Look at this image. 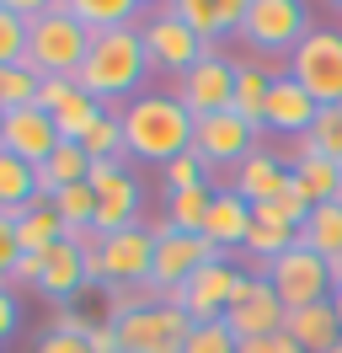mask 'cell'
<instances>
[{
  "instance_id": "cell-1",
  "label": "cell",
  "mask_w": 342,
  "mask_h": 353,
  "mask_svg": "<svg viewBox=\"0 0 342 353\" xmlns=\"http://www.w3.org/2000/svg\"><path fill=\"white\" fill-rule=\"evenodd\" d=\"M118 123H123V161L134 155V161H150V166H166V161L192 150V112L171 91L134 97L118 112Z\"/></svg>"
},
{
  "instance_id": "cell-2",
  "label": "cell",
  "mask_w": 342,
  "mask_h": 353,
  "mask_svg": "<svg viewBox=\"0 0 342 353\" xmlns=\"http://www.w3.org/2000/svg\"><path fill=\"white\" fill-rule=\"evenodd\" d=\"M150 70L155 65H150V54H145L139 27H118V32H97V38H91V54H86L75 86L91 91L97 102H118V97L145 86Z\"/></svg>"
},
{
  "instance_id": "cell-3",
  "label": "cell",
  "mask_w": 342,
  "mask_h": 353,
  "mask_svg": "<svg viewBox=\"0 0 342 353\" xmlns=\"http://www.w3.org/2000/svg\"><path fill=\"white\" fill-rule=\"evenodd\" d=\"M91 54V32H86L64 6H48L32 32H27V65L38 70L43 81H75Z\"/></svg>"
},
{
  "instance_id": "cell-4",
  "label": "cell",
  "mask_w": 342,
  "mask_h": 353,
  "mask_svg": "<svg viewBox=\"0 0 342 353\" xmlns=\"http://www.w3.org/2000/svg\"><path fill=\"white\" fill-rule=\"evenodd\" d=\"M112 327H118L123 353H182V343H188V332L198 327V321H192L188 310L166 305V300H155L145 289V300H134Z\"/></svg>"
},
{
  "instance_id": "cell-5",
  "label": "cell",
  "mask_w": 342,
  "mask_h": 353,
  "mask_svg": "<svg viewBox=\"0 0 342 353\" xmlns=\"http://www.w3.org/2000/svg\"><path fill=\"white\" fill-rule=\"evenodd\" d=\"M268 273V284L278 289V300L289 310H299V305H321V300H332L337 294V284H332V263L326 257H316L305 241H294L278 263H268L262 268Z\"/></svg>"
},
{
  "instance_id": "cell-6",
  "label": "cell",
  "mask_w": 342,
  "mask_h": 353,
  "mask_svg": "<svg viewBox=\"0 0 342 353\" xmlns=\"http://www.w3.org/2000/svg\"><path fill=\"white\" fill-rule=\"evenodd\" d=\"M289 75L316 97L321 108H337L342 102V32L337 27H316L289 54Z\"/></svg>"
},
{
  "instance_id": "cell-7",
  "label": "cell",
  "mask_w": 342,
  "mask_h": 353,
  "mask_svg": "<svg viewBox=\"0 0 342 353\" xmlns=\"http://www.w3.org/2000/svg\"><path fill=\"white\" fill-rule=\"evenodd\" d=\"M310 6L299 0H252L246 6V22H241V38L262 54H294L305 38H310Z\"/></svg>"
},
{
  "instance_id": "cell-8",
  "label": "cell",
  "mask_w": 342,
  "mask_h": 353,
  "mask_svg": "<svg viewBox=\"0 0 342 353\" xmlns=\"http://www.w3.org/2000/svg\"><path fill=\"white\" fill-rule=\"evenodd\" d=\"M91 193H97V236H118V230H128V225H139V203H145V193H139V182H134V172L123 166V155L118 161H91Z\"/></svg>"
},
{
  "instance_id": "cell-9",
  "label": "cell",
  "mask_w": 342,
  "mask_h": 353,
  "mask_svg": "<svg viewBox=\"0 0 342 353\" xmlns=\"http://www.w3.org/2000/svg\"><path fill=\"white\" fill-rule=\"evenodd\" d=\"M241 284H246V268H235L230 257H214V263L198 268L177 294H166V305L188 310L192 321H225V310L235 305Z\"/></svg>"
},
{
  "instance_id": "cell-10",
  "label": "cell",
  "mask_w": 342,
  "mask_h": 353,
  "mask_svg": "<svg viewBox=\"0 0 342 353\" xmlns=\"http://www.w3.org/2000/svg\"><path fill=\"white\" fill-rule=\"evenodd\" d=\"M214 257H219V252H214L203 236H188V230L161 225V230H155V263H150V294H155V300L177 294V289L188 284L198 268H209Z\"/></svg>"
},
{
  "instance_id": "cell-11",
  "label": "cell",
  "mask_w": 342,
  "mask_h": 353,
  "mask_svg": "<svg viewBox=\"0 0 342 353\" xmlns=\"http://www.w3.org/2000/svg\"><path fill=\"white\" fill-rule=\"evenodd\" d=\"M139 38H145L150 65H155V70H171L177 81H182V75H188V70L209 54V43H203V38H198V32H192L177 11H171V6L150 11L145 22H139Z\"/></svg>"
},
{
  "instance_id": "cell-12",
  "label": "cell",
  "mask_w": 342,
  "mask_h": 353,
  "mask_svg": "<svg viewBox=\"0 0 342 353\" xmlns=\"http://www.w3.org/2000/svg\"><path fill=\"white\" fill-rule=\"evenodd\" d=\"M235 59H225L219 48H209L198 65L177 81V102L192 112V118H209V112H230L235 102Z\"/></svg>"
},
{
  "instance_id": "cell-13",
  "label": "cell",
  "mask_w": 342,
  "mask_h": 353,
  "mask_svg": "<svg viewBox=\"0 0 342 353\" xmlns=\"http://www.w3.org/2000/svg\"><path fill=\"white\" fill-rule=\"evenodd\" d=\"M289 321V305L278 300V289L268 284V273H246V284L235 294V305L225 310V327L241 337V343H256V337H273Z\"/></svg>"
},
{
  "instance_id": "cell-14",
  "label": "cell",
  "mask_w": 342,
  "mask_h": 353,
  "mask_svg": "<svg viewBox=\"0 0 342 353\" xmlns=\"http://www.w3.org/2000/svg\"><path fill=\"white\" fill-rule=\"evenodd\" d=\"M150 263H155V230H145V225H128L118 236L97 241V279H107V284L150 289Z\"/></svg>"
},
{
  "instance_id": "cell-15",
  "label": "cell",
  "mask_w": 342,
  "mask_h": 353,
  "mask_svg": "<svg viewBox=\"0 0 342 353\" xmlns=\"http://www.w3.org/2000/svg\"><path fill=\"white\" fill-rule=\"evenodd\" d=\"M256 150V129L235 112H209V118H192V155L203 166H241Z\"/></svg>"
},
{
  "instance_id": "cell-16",
  "label": "cell",
  "mask_w": 342,
  "mask_h": 353,
  "mask_svg": "<svg viewBox=\"0 0 342 353\" xmlns=\"http://www.w3.org/2000/svg\"><path fill=\"white\" fill-rule=\"evenodd\" d=\"M0 150H11L17 161L27 166H43L48 155L59 150V129L43 108H21V112H6V129H0Z\"/></svg>"
},
{
  "instance_id": "cell-17",
  "label": "cell",
  "mask_w": 342,
  "mask_h": 353,
  "mask_svg": "<svg viewBox=\"0 0 342 353\" xmlns=\"http://www.w3.org/2000/svg\"><path fill=\"white\" fill-rule=\"evenodd\" d=\"M316 118H321V102L299 86L289 70H278L273 91H268V129L273 134H299V139H305V134L316 129Z\"/></svg>"
},
{
  "instance_id": "cell-18",
  "label": "cell",
  "mask_w": 342,
  "mask_h": 353,
  "mask_svg": "<svg viewBox=\"0 0 342 353\" xmlns=\"http://www.w3.org/2000/svg\"><path fill=\"white\" fill-rule=\"evenodd\" d=\"M252 203L241 199V193H230V188H214V203H209V220H203V241L225 257V252H241L246 246V230H252Z\"/></svg>"
},
{
  "instance_id": "cell-19",
  "label": "cell",
  "mask_w": 342,
  "mask_h": 353,
  "mask_svg": "<svg viewBox=\"0 0 342 353\" xmlns=\"http://www.w3.org/2000/svg\"><path fill=\"white\" fill-rule=\"evenodd\" d=\"M230 193H241L252 209H262V203H278L283 193H289V166H283L273 150H252L241 166H235Z\"/></svg>"
},
{
  "instance_id": "cell-20",
  "label": "cell",
  "mask_w": 342,
  "mask_h": 353,
  "mask_svg": "<svg viewBox=\"0 0 342 353\" xmlns=\"http://www.w3.org/2000/svg\"><path fill=\"white\" fill-rule=\"evenodd\" d=\"M91 284V257L81 252V241H64L43 257V279H38V294L43 300H75L81 289Z\"/></svg>"
},
{
  "instance_id": "cell-21",
  "label": "cell",
  "mask_w": 342,
  "mask_h": 353,
  "mask_svg": "<svg viewBox=\"0 0 342 353\" xmlns=\"http://www.w3.org/2000/svg\"><path fill=\"white\" fill-rule=\"evenodd\" d=\"M246 6H252V0H177L171 11H177V17H182V22H188L192 32H198V38L214 48L219 38H230V32L241 38Z\"/></svg>"
},
{
  "instance_id": "cell-22",
  "label": "cell",
  "mask_w": 342,
  "mask_h": 353,
  "mask_svg": "<svg viewBox=\"0 0 342 353\" xmlns=\"http://www.w3.org/2000/svg\"><path fill=\"white\" fill-rule=\"evenodd\" d=\"M283 332H289V337H294L305 353H332V348L342 343L337 305H332V300H321V305H299V310H289Z\"/></svg>"
},
{
  "instance_id": "cell-23",
  "label": "cell",
  "mask_w": 342,
  "mask_h": 353,
  "mask_svg": "<svg viewBox=\"0 0 342 353\" xmlns=\"http://www.w3.org/2000/svg\"><path fill=\"white\" fill-rule=\"evenodd\" d=\"M289 182H294L310 203H337L342 199V166L326 161V155H316V150H305V145H299V155L289 161Z\"/></svg>"
},
{
  "instance_id": "cell-24",
  "label": "cell",
  "mask_w": 342,
  "mask_h": 353,
  "mask_svg": "<svg viewBox=\"0 0 342 353\" xmlns=\"http://www.w3.org/2000/svg\"><path fill=\"white\" fill-rule=\"evenodd\" d=\"M70 241V230H64L59 220V209L54 203H32V209H21L17 214V246H21V257H48L54 246Z\"/></svg>"
},
{
  "instance_id": "cell-25",
  "label": "cell",
  "mask_w": 342,
  "mask_h": 353,
  "mask_svg": "<svg viewBox=\"0 0 342 353\" xmlns=\"http://www.w3.org/2000/svg\"><path fill=\"white\" fill-rule=\"evenodd\" d=\"M273 75H278V70H262V65H252V59H241V70H235V102H230V112H235V118H246L256 134L268 129V91H273Z\"/></svg>"
},
{
  "instance_id": "cell-26",
  "label": "cell",
  "mask_w": 342,
  "mask_h": 353,
  "mask_svg": "<svg viewBox=\"0 0 342 353\" xmlns=\"http://www.w3.org/2000/svg\"><path fill=\"white\" fill-rule=\"evenodd\" d=\"M294 241H299V230H289V225L278 220L273 203H262V209L252 214V230H246V246H241V252L256 257V263H278Z\"/></svg>"
},
{
  "instance_id": "cell-27",
  "label": "cell",
  "mask_w": 342,
  "mask_h": 353,
  "mask_svg": "<svg viewBox=\"0 0 342 353\" xmlns=\"http://www.w3.org/2000/svg\"><path fill=\"white\" fill-rule=\"evenodd\" d=\"M48 118H54V129H59V139H64V145H81L86 134H91V129H97V123L107 118V102H97L91 91H81V86H75V91H70V97L59 102V108L48 112Z\"/></svg>"
},
{
  "instance_id": "cell-28",
  "label": "cell",
  "mask_w": 342,
  "mask_h": 353,
  "mask_svg": "<svg viewBox=\"0 0 342 353\" xmlns=\"http://www.w3.org/2000/svg\"><path fill=\"white\" fill-rule=\"evenodd\" d=\"M64 11H70V17H75L91 38H97V32L134 27V17H139L145 6H134V0H64Z\"/></svg>"
},
{
  "instance_id": "cell-29",
  "label": "cell",
  "mask_w": 342,
  "mask_h": 353,
  "mask_svg": "<svg viewBox=\"0 0 342 353\" xmlns=\"http://www.w3.org/2000/svg\"><path fill=\"white\" fill-rule=\"evenodd\" d=\"M38 203V166L17 161L11 150H0V209L6 214H21Z\"/></svg>"
},
{
  "instance_id": "cell-30",
  "label": "cell",
  "mask_w": 342,
  "mask_h": 353,
  "mask_svg": "<svg viewBox=\"0 0 342 353\" xmlns=\"http://www.w3.org/2000/svg\"><path fill=\"white\" fill-rule=\"evenodd\" d=\"M299 241L310 246L316 257L337 263V257H342V199L337 203H316L310 220H305V230H299Z\"/></svg>"
},
{
  "instance_id": "cell-31",
  "label": "cell",
  "mask_w": 342,
  "mask_h": 353,
  "mask_svg": "<svg viewBox=\"0 0 342 353\" xmlns=\"http://www.w3.org/2000/svg\"><path fill=\"white\" fill-rule=\"evenodd\" d=\"M38 91H43V75L32 65H0V112L38 108Z\"/></svg>"
},
{
  "instance_id": "cell-32",
  "label": "cell",
  "mask_w": 342,
  "mask_h": 353,
  "mask_svg": "<svg viewBox=\"0 0 342 353\" xmlns=\"http://www.w3.org/2000/svg\"><path fill=\"white\" fill-rule=\"evenodd\" d=\"M209 203H214V188L166 193V225H171V230H188V236H198V230H203V220H209Z\"/></svg>"
},
{
  "instance_id": "cell-33",
  "label": "cell",
  "mask_w": 342,
  "mask_h": 353,
  "mask_svg": "<svg viewBox=\"0 0 342 353\" xmlns=\"http://www.w3.org/2000/svg\"><path fill=\"white\" fill-rule=\"evenodd\" d=\"M54 209H59V220H64V230H70V236H86V230L97 225V193H91V182L59 188Z\"/></svg>"
},
{
  "instance_id": "cell-34",
  "label": "cell",
  "mask_w": 342,
  "mask_h": 353,
  "mask_svg": "<svg viewBox=\"0 0 342 353\" xmlns=\"http://www.w3.org/2000/svg\"><path fill=\"white\" fill-rule=\"evenodd\" d=\"M27 32H32V22L11 0H0V65H27Z\"/></svg>"
},
{
  "instance_id": "cell-35",
  "label": "cell",
  "mask_w": 342,
  "mask_h": 353,
  "mask_svg": "<svg viewBox=\"0 0 342 353\" xmlns=\"http://www.w3.org/2000/svg\"><path fill=\"white\" fill-rule=\"evenodd\" d=\"M188 188H214V182H209V166H203L192 150L161 166V199H166V193H188Z\"/></svg>"
},
{
  "instance_id": "cell-36",
  "label": "cell",
  "mask_w": 342,
  "mask_h": 353,
  "mask_svg": "<svg viewBox=\"0 0 342 353\" xmlns=\"http://www.w3.org/2000/svg\"><path fill=\"white\" fill-rule=\"evenodd\" d=\"M305 150H316V155H326V161H337L342 166V102L337 108H321V118H316V129L299 139Z\"/></svg>"
},
{
  "instance_id": "cell-37",
  "label": "cell",
  "mask_w": 342,
  "mask_h": 353,
  "mask_svg": "<svg viewBox=\"0 0 342 353\" xmlns=\"http://www.w3.org/2000/svg\"><path fill=\"white\" fill-rule=\"evenodd\" d=\"M182 353H241V337H235L225 321H198V327L188 332Z\"/></svg>"
},
{
  "instance_id": "cell-38",
  "label": "cell",
  "mask_w": 342,
  "mask_h": 353,
  "mask_svg": "<svg viewBox=\"0 0 342 353\" xmlns=\"http://www.w3.org/2000/svg\"><path fill=\"white\" fill-rule=\"evenodd\" d=\"M81 150L91 155V161H118V155H123V123H118V112H107L102 123L86 134Z\"/></svg>"
},
{
  "instance_id": "cell-39",
  "label": "cell",
  "mask_w": 342,
  "mask_h": 353,
  "mask_svg": "<svg viewBox=\"0 0 342 353\" xmlns=\"http://www.w3.org/2000/svg\"><path fill=\"white\" fill-rule=\"evenodd\" d=\"M32 353H91V332H64V327H48L38 337Z\"/></svg>"
},
{
  "instance_id": "cell-40",
  "label": "cell",
  "mask_w": 342,
  "mask_h": 353,
  "mask_svg": "<svg viewBox=\"0 0 342 353\" xmlns=\"http://www.w3.org/2000/svg\"><path fill=\"white\" fill-rule=\"evenodd\" d=\"M21 263V246H17V214L0 209V284L11 279V268Z\"/></svg>"
},
{
  "instance_id": "cell-41",
  "label": "cell",
  "mask_w": 342,
  "mask_h": 353,
  "mask_svg": "<svg viewBox=\"0 0 342 353\" xmlns=\"http://www.w3.org/2000/svg\"><path fill=\"white\" fill-rule=\"evenodd\" d=\"M17 327H21V300H17L11 284H0V343L17 337Z\"/></svg>"
},
{
  "instance_id": "cell-42",
  "label": "cell",
  "mask_w": 342,
  "mask_h": 353,
  "mask_svg": "<svg viewBox=\"0 0 342 353\" xmlns=\"http://www.w3.org/2000/svg\"><path fill=\"white\" fill-rule=\"evenodd\" d=\"M241 353H305L289 337V332H273V337H256V343H241Z\"/></svg>"
},
{
  "instance_id": "cell-43",
  "label": "cell",
  "mask_w": 342,
  "mask_h": 353,
  "mask_svg": "<svg viewBox=\"0 0 342 353\" xmlns=\"http://www.w3.org/2000/svg\"><path fill=\"white\" fill-rule=\"evenodd\" d=\"M91 353H123V343H118V327H112V321H97V327H91Z\"/></svg>"
},
{
  "instance_id": "cell-44",
  "label": "cell",
  "mask_w": 342,
  "mask_h": 353,
  "mask_svg": "<svg viewBox=\"0 0 342 353\" xmlns=\"http://www.w3.org/2000/svg\"><path fill=\"white\" fill-rule=\"evenodd\" d=\"M70 91H75V81H43V91H38V108L43 112H54L64 102V97H70Z\"/></svg>"
},
{
  "instance_id": "cell-45",
  "label": "cell",
  "mask_w": 342,
  "mask_h": 353,
  "mask_svg": "<svg viewBox=\"0 0 342 353\" xmlns=\"http://www.w3.org/2000/svg\"><path fill=\"white\" fill-rule=\"evenodd\" d=\"M332 305H337V321H342V289H337V294H332Z\"/></svg>"
},
{
  "instance_id": "cell-46",
  "label": "cell",
  "mask_w": 342,
  "mask_h": 353,
  "mask_svg": "<svg viewBox=\"0 0 342 353\" xmlns=\"http://www.w3.org/2000/svg\"><path fill=\"white\" fill-rule=\"evenodd\" d=\"M0 129H6V112H0Z\"/></svg>"
},
{
  "instance_id": "cell-47",
  "label": "cell",
  "mask_w": 342,
  "mask_h": 353,
  "mask_svg": "<svg viewBox=\"0 0 342 353\" xmlns=\"http://www.w3.org/2000/svg\"><path fill=\"white\" fill-rule=\"evenodd\" d=\"M332 353H342V343H337V348H332Z\"/></svg>"
}]
</instances>
